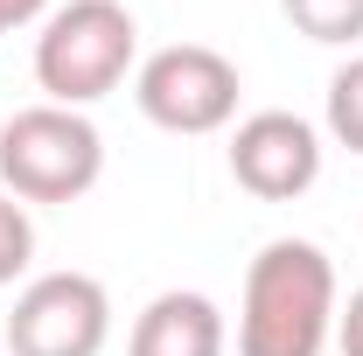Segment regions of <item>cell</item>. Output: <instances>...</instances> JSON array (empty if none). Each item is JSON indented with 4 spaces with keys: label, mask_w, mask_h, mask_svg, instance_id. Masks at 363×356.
I'll use <instances>...</instances> for the list:
<instances>
[{
    "label": "cell",
    "mask_w": 363,
    "mask_h": 356,
    "mask_svg": "<svg viewBox=\"0 0 363 356\" xmlns=\"http://www.w3.org/2000/svg\"><path fill=\"white\" fill-rule=\"evenodd\" d=\"M28 21H49V0H0V28H28Z\"/></svg>",
    "instance_id": "obj_12"
},
{
    "label": "cell",
    "mask_w": 363,
    "mask_h": 356,
    "mask_svg": "<svg viewBox=\"0 0 363 356\" xmlns=\"http://www.w3.org/2000/svg\"><path fill=\"white\" fill-rule=\"evenodd\" d=\"M112 343V294L91 272H35L14 314H7V350L14 356H105Z\"/></svg>",
    "instance_id": "obj_5"
},
{
    "label": "cell",
    "mask_w": 363,
    "mask_h": 356,
    "mask_svg": "<svg viewBox=\"0 0 363 356\" xmlns=\"http://www.w3.org/2000/svg\"><path fill=\"white\" fill-rule=\"evenodd\" d=\"M140 70V21L126 0H63L35 35V84L49 105L84 112Z\"/></svg>",
    "instance_id": "obj_2"
},
{
    "label": "cell",
    "mask_w": 363,
    "mask_h": 356,
    "mask_svg": "<svg viewBox=\"0 0 363 356\" xmlns=\"http://www.w3.org/2000/svg\"><path fill=\"white\" fill-rule=\"evenodd\" d=\"M279 14L321 49H357L363 43V0H279Z\"/></svg>",
    "instance_id": "obj_8"
},
{
    "label": "cell",
    "mask_w": 363,
    "mask_h": 356,
    "mask_svg": "<svg viewBox=\"0 0 363 356\" xmlns=\"http://www.w3.org/2000/svg\"><path fill=\"white\" fill-rule=\"evenodd\" d=\"M328 133H335V147L363 154V49L328 77Z\"/></svg>",
    "instance_id": "obj_9"
},
{
    "label": "cell",
    "mask_w": 363,
    "mask_h": 356,
    "mask_svg": "<svg viewBox=\"0 0 363 356\" xmlns=\"http://www.w3.org/2000/svg\"><path fill=\"white\" fill-rule=\"evenodd\" d=\"M0 35H7V28H0Z\"/></svg>",
    "instance_id": "obj_13"
},
{
    "label": "cell",
    "mask_w": 363,
    "mask_h": 356,
    "mask_svg": "<svg viewBox=\"0 0 363 356\" xmlns=\"http://www.w3.org/2000/svg\"><path fill=\"white\" fill-rule=\"evenodd\" d=\"M335 266L315 238H272L245 266L238 356H321L335 343Z\"/></svg>",
    "instance_id": "obj_1"
},
{
    "label": "cell",
    "mask_w": 363,
    "mask_h": 356,
    "mask_svg": "<svg viewBox=\"0 0 363 356\" xmlns=\"http://www.w3.org/2000/svg\"><path fill=\"white\" fill-rule=\"evenodd\" d=\"M224 350H230L224 308L210 294H196V287L154 294L133 314V335H126V356H224Z\"/></svg>",
    "instance_id": "obj_7"
},
{
    "label": "cell",
    "mask_w": 363,
    "mask_h": 356,
    "mask_svg": "<svg viewBox=\"0 0 363 356\" xmlns=\"http://www.w3.org/2000/svg\"><path fill=\"white\" fill-rule=\"evenodd\" d=\"M238 63L210 43H168L154 49L147 63L133 70V98L140 112L161 126V133L182 140H203V133H224L238 119Z\"/></svg>",
    "instance_id": "obj_4"
},
{
    "label": "cell",
    "mask_w": 363,
    "mask_h": 356,
    "mask_svg": "<svg viewBox=\"0 0 363 356\" xmlns=\"http://www.w3.org/2000/svg\"><path fill=\"white\" fill-rule=\"evenodd\" d=\"M28 266H35V217L21 196L0 189V287H14Z\"/></svg>",
    "instance_id": "obj_10"
},
{
    "label": "cell",
    "mask_w": 363,
    "mask_h": 356,
    "mask_svg": "<svg viewBox=\"0 0 363 356\" xmlns=\"http://www.w3.org/2000/svg\"><path fill=\"white\" fill-rule=\"evenodd\" d=\"M335 350H342V356H363V287L335 308Z\"/></svg>",
    "instance_id": "obj_11"
},
{
    "label": "cell",
    "mask_w": 363,
    "mask_h": 356,
    "mask_svg": "<svg viewBox=\"0 0 363 356\" xmlns=\"http://www.w3.org/2000/svg\"><path fill=\"white\" fill-rule=\"evenodd\" d=\"M230 182L259 203H294L321 182V133L301 112H252L230 126Z\"/></svg>",
    "instance_id": "obj_6"
},
{
    "label": "cell",
    "mask_w": 363,
    "mask_h": 356,
    "mask_svg": "<svg viewBox=\"0 0 363 356\" xmlns=\"http://www.w3.org/2000/svg\"><path fill=\"white\" fill-rule=\"evenodd\" d=\"M105 175V133L70 105H21L0 126V189L21 203H77Z\"/></svg>",
    "instance_id": "obj_3"
}]
</instances>
